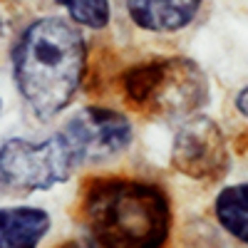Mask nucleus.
Returning <instances> with one entry per match:
<instances>
[{
    "instance_id": "3",
    "label": "nucleus",
    "mask_w": 248,
    "mask_h": 248,
    "mask_svg": "<svg viewBox=\"0 0 248 248\" xmlns=\"http://www.w3.org/2000/svg\"><path fill=\"white\" fill-rule=\"evenodd\" d=\"M127 102L156 117H189L209 102V79L189 57H152L122 77Z\"/></svg>"
},
{
    "instance_id": "8",
    "label": "nucleus",
    "mask_w": 248,
    "mask_h": 248,
    "mask_svg": "<svg viewBox=\"0 0 248 248\" xmlns=\"http://www.w3.org/2000/svg\"><path fill=\"white\" fill-rule=\"evenodd\" d=\"M52 229V216L30 203L0 206V248H35Z\"/></svg>"
},
{
    "instance_id": "6",
    "label": "nucleus",
    "mask_w": 248,
    "mask_h": 248,
    "mask_svg": "<svg viewBox=\"0 0 248 248\" xmlns=\"http://www.w3.org/2000/svg\"><path fill=\"white\" fill-rule=\"evenodd\" d=\"M60 129L70 139L82 164L109 161L127 152L134 139V127L127 114L99 105L82 107Z\"/></svg>"
},
{
    "instance_id": "12",
    "label": "nucleus",
    "mask_w": 248,
    "mask_h": 248,
    "mask_svg": "<svg viewBox=\"0 0 248 248\" xmlns=\"http://www.w3.org/2000/svg\"><path fill=\"white\" fill-rule=\"evenodd\" d=\"M236 109H238V114H241V117H246V119H248V85L236 94Z\"/></svg>"
},
{
    "instance_id": "5",
    "label": "nucleus",
    "mask_w": 248,
    "mask_h": 248,
    "mask_svg": "<svg viewBox=\"0 0 248 248\" xmlns=\"http://www.w3.org/2000/svg\"><path fill=\"white\" fill-rule=\"evenodd\" d=\"M171 164L191 181H221L231 171L229 139L211 117L189 114L174 137Z\"/></svg>"
},
{
    "instance_id": "7",
    "label": "nucleus",
    "mask_w": 248,
    "mask_h": 248,
    "mask_svg": "<svg viewBox=\"0 0 248 248\" xmlns=\"http://www.w3.org/2000/svg\"><path fill=\"white\" fill-rule=\"evenodd\" d=\"M203 0H124L132 25L152 35H174L199 17Z\"/></svg>"
},
{
    "instance_id": "9",
    "label": "nucleus",
    "mask_w": 248,
    "mask_h": 248,
    "mask_svg": "<svg viewBox=\"0 0 248 248\" xmlns=\"http://www.w3.org/2000/svg\"><path fill=\"white\" fill-rule=\"evenodd\" d=\"M214 214L226 233L248 246V181L223 186L214 201Z\"/></svg>"
},
{
    "instance_id": "1",
    "label": "nucleus",
    "mask_w": 248,
    "mask_h": 248,
    "mask_svg": "<svg viewBox=\"0 0 248 248\" xmlns=\"http://www.w3.org/2000/svg\"><path fill=\"white\" fill-rule=\"evenodd\" d=\"M10 70L28 109L50 122L77 97L87 72V40L70 17H35L10 50Z\"/></svg>"
},
{
    "instance_id": "11",
    "label": "nucleus",
    "mask_w": 248,
    "mask_h": 248,
    "mask_svg": "<svg viewBox=\"0 0 248 248\" xmlns=\"http://www.w3.org/2000/svg\"><path fill=\"white\" fill-rule=\"evenodd\" d=\"M13 25V0H0V40L8 35Z\"/></svg>"
},
{
    "instance_id": "10",
    "label": "nucleus",
    "mask_w": 248,
    "mask_h": 248,
    "mask_svg": "<svg viewBox=\"0 0 248 248\" xmlns=\"http://www.w3.org/2000/svg\"><path fill=\"white\" fill-rule=\"evenodd\" d=\"M52 3L65 10V15L79 28L105 30L112 23V3L109 0H52Z\"/></svg>"
},
{
    "instance_id": "2",
    "label": "nucleus",
    "mask_w": 248,
    "mask_h": 248,
    "mask_svg": "<svg viewBox=\"0 0 248 248\" xmlns=\"http://www.w3.org/2000/svg\"><path fill=\"white\" fill-rule=\"evenodd\" d=\"M79 216L90 241L109 248H159L171 233L167 191L144 179L102 176L90 181Z\"/></svg>"
},
{
    "instance_id": "4",
    "label": "nucleus",
    "mask_w": 248,
    "mask_h": 248,
    "mask_svg": "<svg viewBox=\"0 0 248 248\" xmlns=\"http://www.w3.org/2000/svg\"><path fill=\"white\" fill-rule=\"evenodd\" d=\"M79 167L82 161L62 129L43 141L13 137L0 144V191H50L67 184Z\"/></svg>"
},
{
    "instance_id": "13",
    "label": "nucleus",
    "mask_w": 248,
    "mask_h": 248,
    "mask_svg": "<svg viewBox=\"0 0 248 248\" xmlns=\"http://www.w3.org/2000/svg\"><path fill=\"white\" fill-rule=\"evenodd\" d=\"M0 114H3V99H0Z\"/></svg>"
}]
</instances>
